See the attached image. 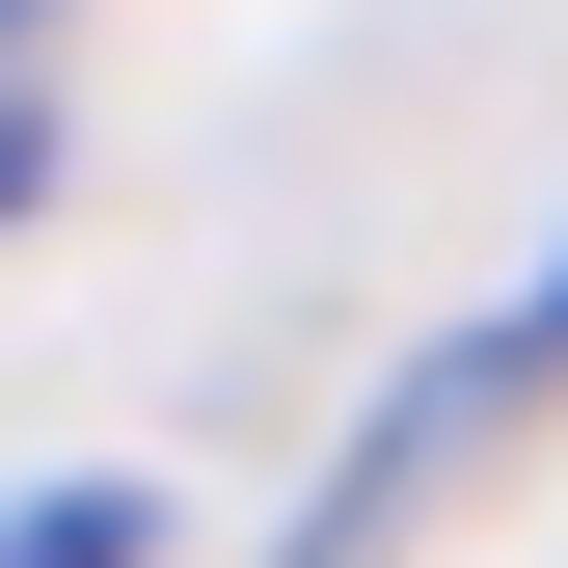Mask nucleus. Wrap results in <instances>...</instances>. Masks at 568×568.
I'll return each mask as SVG.
<instances>
[{"mask_svg": "<svg viewBox=\"0 0 568 568\" xmlns=\"http://www.w3.org/2000/svg\"><path fill=\"white\" fill-rule=\"evenodd\" d=\"M541 379H568V244L515 271V325H460V352H434V379H406V406H379V460H352V515H325V541H379V515H406V487H434V460L487 434V406H541Z\"/></svg>", "mask_w": 568, "mask_h": 568, "instance_id": "nucleus-1", "label": "nucleus"}, {"mask_svg": "<svg viewBox=\"0 0 568 568\" xmlns=\"http://www.w3.org/2000/svg\"><path fill=\"white\" fill-rule=\"evenodd\" d=\"M0 568H135V487H28V515H0Z\"/></svg>", "mask_w": 568, "mask_h": 568, "instance_id": "nucleus-2", "label": "nucleus"}, {"mask_svg": "<svg viewBox=\"0 0 568 568\" xmlns=\"http://www.w3.org/2000/svg\"><path fill=\"white\" fill-rule=\"evenodd\" d=\"M0 217H28V109H0Z\"/></svg>", "mask_w": 568, "mask_h": 568, "instance_id": "nucleus-3", "label": "nucleus"}, {"mask_svg": "<svg viewBox=\"0 0 568 568\" xmlns=\"http://www.w3.org/2000/svg\"><path fill=\"white\" fill-rule=\"evenodd\" d=\"M0 28H28V0H0Z\"/></svg>", "mask_w": 568, "mask_h": 568, "instance_id": "nucleus-4", "label": "nucleus"}]
</instances>
